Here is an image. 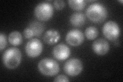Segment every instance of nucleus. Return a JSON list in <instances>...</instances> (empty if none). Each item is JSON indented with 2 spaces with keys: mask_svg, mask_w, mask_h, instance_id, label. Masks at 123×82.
<instances>
[{
  "mask_svg": "<svg viewBox=\"0 0 123 82\" xmlns=\"http://www.w3.org/2000/svg\"><path fill=\"white\" fill-rule=\"evenodd\" d=\"M87 18L95 23H101L104 21L108 16V11L106 7L99 3H94L88 7L86 10Z\"/></svg>",
  "mask_w": 123,
  "mask_h": 82,
  "instance_id": "nucleus-1",
  "label": "nucleus"
},
{
  "mask_svg": "<svg viewBox=\"0 0 123 82\" xmlns=\"http://www.w3.org/2000/svg\"><path fill=\"white\" fill-rule=\"evenodd\" d=\"M22 59L21 51L16 47H10L7 49L3 54V64L10 69H13L18 67Z\"/></svg>",
  "mask_w": 123,
  "mask_h": 82,
  "instance_id": "nucleus-2",
  "label": "nucleus"
},
{
  "mask_svg": "<svg viewBox=\"0 0 123 82\" xmlns=\"http://www.w3.org/2000/svg\"><path fill=\"white\" fill-rule=\"evenodd\" d=\"M38 69L42 75L47 76H55L60 71L58 63L50 58H45L41 60L38 64Z\"/></svg>",
  "mask_w": 123,
  "mask_h": 82,
  "instance_id": "nucleus-3",
  "label": "nucleus"
},
{
  "mask_svg": "<svg viewBox=\"0 0 123 82\" xmlns=\"http://www.w3.org/2000/svg\"><path fill=\"white\" fill-rule=\"evenodd\" d=\"M53 14V8L51 4L41 2L36 6L34 14L36 18L41 21H47Z\"/></svg>",
  "mask_w": 123,
  "mask_h": 82,
  "instance_id": "nucleus-4",
  "label": "nucleus"
},
{
  "mask_svg": "<svg viewBox=\"0 0 123 82\" xmlns=\"http://www.w3.org/2000/svg\"><path fill=\"white\" fill-rule=\"evenodd\" d=\"M103 33L106 38L110 41H115L120 36V29L116 22L110 21L103 27Z\"/></svg>",
  "mask_w": 123,
  "mask_h": 82,
  "instance_id": "nucleus-5",
  "label": "nucleus"
},
{
  "mask_svg": "<svg viewBox=\"0 0 123 82\" xmlns=\"http://www.w3.org/2000/svg\"><path fill=\"white\" fill-rule=\"evenodd\" d=\"M83 64L78 58L68 60L64 66V70L68 75L75 76L80 75L83 70Z\"/></svg>",
  "mask_w": 123,
  "mask_h": 82,
  "instance_id": "nucleus-6",
  "label": "nucleus"
},
{
  "mask_svg": "<svg viewBox=\"0 0 123 82\" xmlns=\"http://www.w3.org/2000/svg\"><path fill=\"white\" fill-rule=\"evenodd\" d=\"M25 51L29 57H37L40 55L43 51V44L38 39L32 38L27 43Z\"/></svg>",
  "mask_w": 123,
  "mask_h": 82,
  "instance_id": "nucleus-7",
  "label": "nucleus"
},
{
  "mask_svg": "<svg viewBox=\"0 0 123 82\" xmlns=\"http://www.w3.org/2000/svg\"><path fill=\"white\" fill-rule=\"evenodd\" d=\"M84 40V36L83 33L78 29L70 30L66 37L67 43L71 46H78L83 43Z\"/></svg>",
  "mask_w": 123,
  "mask_h": 82,
  "instance_id": "nucleus-8",
  "label": "nucleus"
},
{
  "mask_svg": "<svg viewBox=\"0 0 123 82\" xmlns=\"http://www.w3.org/2000/svg\"><path fill=\"white\" fill-rule=\"evenodd\" d=\"M70 48L64 43L57 44L52 50V54L54 57L60 61L66 60L70 56Z\"/></svg>",
  "mask_w": 123,
  "mask_h": 82,
  "instance_id": "nucleus-9",
  "label": "nucleus"
},
{
  "mask_svg": "<svg viewBox=\"0 0 123 82\" xmlns=\"http://www.w3.org/2000/svg\"><path fill=\"white\" fill-rule=\"evenodd\" d=\"M92 49L93 51L99 56H104L109 50V44L106 40L102 38L95 40L92 44Z\"/></svg>",
  "mask_w": 123,
  "mask_h": 82,
  "instance_id": "nucleus-10",
  "label": "nucleus"
},
{
  "mask_svg": "<svg viewBox=\"0 0 123 82\" xmlns=\"http://www.w3.org/2000/svg\"><path fill=\"white\" fill-rule=\"evenodd\" d=\"M60 38V34L55 30H49L46 32L43 36V40L48 45L55 44L59 41Z\"/></svg>",
  "mask_w": 123,
  "mask_h": 82,
  "instance_id": "nucleus-11",
  "label": "nucleus"
},
{
  "mask_svg": "<svg viewBox=\"0 0 123 82\" xmlns=\"http://www.w3.org/2000/svg\"><path fill=\"white\" fill-rule=\"evenodd\" d=\"M85 16L81 13H73L70 18V23L75 27H80L83 26L85 23Z\"/></svg>",
  "mask_w": 123,
  "mask_h": 82,
  "instance_id": "nucleus-12",
  "label": "nucleus"
},
{
  "mask_svg": "<svg viewBox=\"0 0 123 82\" xmlns=\"http://www.w3.org/2000/svg\"><path fill=\"white\" fill-rule=\"evenodd\" d=\"M8 41L13 46L20 45L23 42V38L21 33L17 31L11 32L9 35Z\"/></svg>",
  "mask_w": 123,
  "mask_h": 82,
  "instance_id": "nucleus-13",
  "label": "nucleus"
},
{
  "mask_svg": "<svg viewBox=\"0 0 123 82\" xmlns=\"http://www.w3.org/2000/svg\"><path fill=\"white\" fill-rule=\"evenodd\" d=\"M28 28L32 31L34 36L39 37L44 32V26L40 22L34 21L30 23Z\"/></svg>",
  "mask_w": 123,
  "mask_h": 82,
  "instance_id": "nucleus-14",
  "label": "nucleus"
},
{
  "mask_svg": "<svg viewBox=\"0 0 123 82\" xmlns=\"http://www.w3.org/2000/svg\"><path fill=\"white\" fill-rule=\"evenodd\" d=\"M68 2L72 9L77 11L82 10L86 5V1L84 0H69Z\"/></svg>",
  "mask_w": 123,
  "mask_h": 82,
  "instance_id": "nucleus-15",
  "label": "nucleus"
},
{
  "mask_svg": "<svg viewBox=\"0 0 123 82\" xmlns=\"http://www.w3.org/2000/svg\"><path fill=\"white\" fill-rule=\"evenodd\" d=\"M85 35L88 40H93L98 36V31L95 27L89 26L85 31Z\"/></svg>",
  "mask_w": 123,
  "mask_h": 82,
  "instance_id": "nucleus-16",
  "label": "nucleus"
},
{
  "mask_svg": "<svg viewBox=\"0 0 123 82\" xmlns=\"http://www.w3.org/2000/svg\"><path fill=\"white\" fill-rule=\"evenodd\" d=\"M7 45V39L5 35L1 33L0 34V49L2 51L4 49Z\"/></svg>",
  "mask_w": 123,
  "mask_h": 82,
  "instance_id": "nucleus-17",
  "label": "nucleus"
},
{
  "mask_svg": "<svg viewBox=\"0 0 123 82\" xmlns=\"http://www.w3.org/2000/svg\"><path fill=\"white\" fill-rule=\"evenodd\" d=\"M53 5L57 10H62L65 7V3L63 0H55L53 2Z\"/></svg>",
  "mask_w": 123,
  "mask_h": 82,
  "instance_id": "nucleus-18",
  "label": "nucleus"
},
{
  "mask_svg": "<svg viewBox=\"0 0 123 82\" xmlns=\"http://www.w3.org/2000/svg\"><path fill=\"white\" fill-rule=\"evenodd\" d=\"M23 34H24V36L26 38H32L34 36L33 32L29 28L27 27V28H25L24 30V32H23Z\"/></svg>",
  "mask_w": 123,
  "mask_h": 82,
  "instance_id": "nucleus-19",
  "label": "nucleus"
},
{
  "mask_svg": "<svg viewBox=\"0 0 123 82\" xmlns=\"http://www.w3.org/2000/svg\"><path fill=\"white\" fill-rule=\"evenodd\" d=\"M68 78L65 75H60L57 76L55 79L54 80V82H69Z\"/></svg>",
  "mask_w": 123,
  "mask_h": 82,
  "instance_id": "nucleus-20",
  "label": "nucleus"
},
{
  "mask_svg": "<svg viewBox=\"0 0 123 82\" xmlns=\"http://www.w3.org/2000/svg\"><path fill=\"white\" fill-rule=\"evenodd\" d=\"M120 2H121L122 3H123V1H120Z\"/></svg>",
  "mask_w": 123,
  "mask_h": 82,
  "instance_id": "nucleus-21",
  "label": "nucleus"
}]
</instances>
